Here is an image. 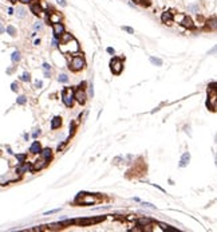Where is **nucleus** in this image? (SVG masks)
Here are the masks:
<instances>
[{
	"mask_svg": "<svg viewBox=\"0 0 217 232\" xmlns=\"http://www.w3.org/2000/svg\"><path fill=\"white\" fill-rule=\"evenodd\" d=\"M59 48H61V51L64 52V54H68V52H76L79 50V44L75 39L72 38V39H70V40L64 42V43H61Z\"/></svg>",
	"mask_w": 217,
	"mask_h": 232,
	"instance_id": "1",
	"label": "nucleus"
},
{
	"mask_svg": "<svg viewBox=\"0 0 217 232\" xmlns=\"http://www.w3.org/2000/svg\"><path fill=\"white\" fill-rule=\"evenodd\" d=\"M62 99H63L67 108H71L72 103H74V91H72V89H70V87L64 89L63 93H62Z\"/></svg>",
	"mask_w": 217,
	"mask_h": 232,
	"instance_id": "2",
	"label": "nucleus"
},
{
	"mask_svg": "<svg viewBox=\"0 0 217 232\" xmlns=\"http://www.w3.org/2000/svg\"><path fill=\"white\" fill-rule=\"evenodd\" d=\"M84 67V59L81 55H75L71 59V63H70V70H74V71H79Z\"/></svg>",
	"mask_w": 217,
	"mask_h": 232,
	"instance_id": "3",
	"label": "nucleus"
},
{
	"mask_svg": "<svg viewBox=\"0 0 217 232\" xmlns=\"http://www.w3.org/2000/svg\"><path fill=\"white\" fill-rule=\"evenodd\" d=\"M97 201V197H94L93 194L87 193H79L76 197V203H81L83 205H89V204H94Z\"/></svg>",
	"mask_w": 217,
	"mask_h": 232,
	"instance_id": "4",
	"label": "nucleus"
},
{
	"mask_svg": "<svg viewBox=\"0 0 217 232\" xmlns=\"http://www.w3.org/2000/svg\"><path fill=\"white\" fill-rule=\"evenodd\" d=\"M110 69H111V71H113L114 74H121V71H122V69H123V62L121 61L119 58H114V59H111V62H110Z\"/></svg>",
	"mask_w": 217,
	"mask_h": 232,
	"instance_id": "5",
	"label": "nucleus"
},
{
	"mask_svg": "<svg viewBox=\"0 0 217 232\" xmlns=\"http://www.w3.org/2000/svg\"><path fill=\"white\" fill-rule=\"evenodd\" d=\"M105 220V216H101V218H91V219H76L74 220V224H79V225H90V224H95L99 223V221Z\"/></svg>",
	"mask_w": 217,
	"mask_h": 232,
	"instance_id": "6",
	"label": "nucleus"
},
{
	"mask_svg": "<svg viewBox=\"0 0 217 232\" xmlns=\"http://www.w3.org/2000/svg\"><path fill=\"white\" fill-rule=\"evenodd\" d=\"M52 28H54V35H55L56 39H58L64 31V27L61 22H59V23H52Z\"/></svg>",
	"mask_w": 217,
	"mask_h": 232,
	"instance_id": "7",
	"label": "nucleus"
},
{
	"mask_svg": "<svg viewBox=\"0 0 217 232\" xmlns=\"http://www.w3.org/2000/svg\"><path fill=\"white\" fill-rule=\"evenodd\" d=\"M74 98H76V101L79 103H84L86 102V93H84L83 89H78V90L74 93Z\"/></svg>",
	"mask_w": 217,
	"mask_h": 232,
	"instance_id": "8",
	"label": "nucleus"
},
{
	"mask_svg": "<svg viewBox=\"0 0 217 232\" xmlns=\"http://www.w3.org/2000/svg\"><path fill=\"white\" fill-rule=\"evenodd\" d=\"M31 11L34 12L35 15L42 14V7H40V3H39L38 0H34V3H31Z\"/></svg>",
	"mask_w": 217,
	"mask_h": 232,
	"instance_id": "9",
	"label": "nucleus"
},
{
	"mask_svg": "<svg viewBox=\"0 0 217 232\" xmlns=\"http://www.w3.org/2000/svg\"><path fill=\"white\" fill-rule=\"evenodd\" d=\"M161 19H162V22H164L165 24H172V23H173V15H172L170 12H164L162 16H161Z\"/></svg>",
	"mask_w": 217,
	"mask_h": 232,
	"instance_id": "10",
	"label": "nucleus"
},
{
	"mask_svg": "<svg viewBox=\"0 0 217 232\" xmlns=\"http://www.w3.org/2000/svg\"><path fill=\"white\" fill-rule=\"evenodd\" d=\"M189 161H190V154H189V153H184L182 157H181V160H180V166H181V168L186 166L189 164Z\"/></svg>",
	"mask_w": 217,
	"mask_h": 232,
	"instance_id": "11",
	"label": "nucleus"
},
{
	"mask_svg": "<svg viewBox=\"0 0 217 232\" xmlns=\"http://www.w3.org/2000/svg\"><path fill=\"white\" fill-rule=\"evenodd\" d=\"M181 23H182V26L184 27H186V28H193V20H192L190 17H188V16H184L182 17V20H181Z\"/></svg>",
	"mask_w": 217,
	"mask_h": 232,
	"instance_id": "12",
	"label": "nucleus"
},
{
	"mask_svg": "<svg viewBox=\"0 0 217 232\" xmlns=\"http://www.w3.org/2000/svg\"><path fill=\"white\" fill-rule=\"evenodd\" d=\"M46 166V163H44L43 160H39V161H36V163L34 164V166L31 168V171H40L42 168H44Z\"/></svg>",
	"mask_w": 217,
	"mask_h": 232,
	"instance_id": "13",
	"label": "nucleus"
},
{
	"mask_svg": "<svg viewBox=\"0 0 217 232\" xmlns=\"http://www.w3.org/2000/svg\"><path fill=\"white\" fill-rule=\"evenodd\" d=\"M42 149H40V144H39L38 141H35L34 144L31 145V148H30V152L31 153H34V154H36V153H39Z\"/></svg>",
	"mask_w": 217,
	"mask_h": 232,
	"instance_id": "14",
	"label": "nucleus"
},
{
	"mask_svg": "<svg viewBox=\"0 0 217 232\" xmlns=\"http://www.w3.org/2000/svg\"><path fill=\"white\" fill-rule=\"evenodd\" d=\"M61 125H62V118H61V117H55V118L52 119V122H51V128L52 129H58Z\"/></svg>",
	"mask_w": 217,
	"mask_h": 232,
	"instance_id": "15",
	"label": "nucleus"
},
{
	"mask_svg": "<svg viewBox=\"0 0 217 232\" xmlns=\"http://www.w3.org/2000/svg\"><path fill=\"white\" fill-rule=\"evenodd\" d=\"M50 22H51V23H59V22H61V15L52 12V14L50 15Z\"/></svg>",
	"mask_w": 217,
	"mask_h": 232,
	"instance_id": "16",
	"label": "nucleus"
},
{
	"mask_svg": "<svg viewBox=\"0 0 217 232\" xmlns=\"http://www.w3.org/2000/svg\"><path fill=\"white\" fill-rule=\"evenodd\" d=\"M151 223V220L150 219H146V218H142V219H138V220H137V224H138V225H149V224Z\"/></svg>",
	"mask_w": 217,
	"mask_h": 232,
	"instance_id": "17",
	"label": "nucleus"
},
{
	"mask_svg": "<svg viewBox=\"0 0 217 232\" xmlns=\"http://www.w3.org/2000/svg\"><path fill=\"white\" fill-rule=\"evenodd\" d=\"M16 15H17V17H24L27 15V11L23 7H19V8L16 9Z\"/></svg>",
	"mask_w": 217,
	"mask_h": 232,
	"instance_id": "18",
	"label": "nucleus"
},
{
	"mask_svg": "<svg viewBox=\"0 0 217 232\" xmlns=\"http://www.w3.org/2000/svg\"><path fill=\"white\" fill-rule=\"evenodd\" d=\"M42 152V156H43L44 157V158H46V160H50V158H51V149H44V150H40Z\"/></svg>",
	"mask_w": 217,
	"mask_h": 232,
	"instance_id": "19",
	"label": "nucleus"
},
{
	"mask_svg": "<svg viewBox=\"0 0 217 232\" xmlns=\"http://www.w3.org/2000/svg\"><path fill=\"white\" fill-rule=\"evenodd\" d=\"M159 225H161V228L164 229V231H178V229L174 228V227H172V225H166V224H164V223H159Z\"/></svg>",
	"mask_w": 217,
	"mask_h": 232,
	"instance_id": "20",
	"label": "nucleus"
},
{
	"mask_svg": "<svg viewBox=\"0 0 217 232\" xmlns=\"http://www.w3.org/2000/svg\"><path fill=\"white\" fill-rule=\"evenodd\" d=\"M70 39H72L71 34H62L61 35V43H64V42L70 40Z\"/></svg>",
	"mask_w": 217,
	"mask_h": 232,
	"instance_id": "21",
	"label": "nucleus"
},
{
	"mask_svg": "<svg viewBox=\"0 0 217 232\" xmlns=\"http://www.w3.org/2000/svg\"><path fill=\"white\" fill-rule=\"evenodd\" d=\"M150 62L154 64V66H162V61L158 58H154V56H150Z\"/></svg>",
	"mask_w": 217,
	"mask_h": 232,
	"instance_id": "22",
	"label": "nucleus"
},
{
	"mask_svg": "<svg viewBox=\"0 0 217 232\" xmlns=\"http://www.w3.org/2000/svg\"><path fill=\"white\" fill-rule=\"evenodd\" d=\"M11 59H12V62H19V61H20V52H19V51H15L14 54H12Z\"/></svg>",
	"mask_w": 217,
	"mask_h": 232,
	"instance_id": "23",
	"label": "nucleus"
},
{
	"mask_svg": "<svg viewBox=\"0 0 217 232\" xmlns=\"http://www.w3.org/2000/svg\"><path fill=\"white\" fill-rule=\"evenodd\" d=\"M28 169H31V168H30V165H28V164H24L23 166H20V168H17V169H16V172H17V173H23V172L28 171Z\"/></svg>",
	"mask_w": 217,
	"mask_h": 232,
	"instance_id": "24",
	"label": "nucleus"
},
{
	"mask_svg": "<svg viewBox=\"0 0 217 232\" xmlns=\"http://www.w3.org/2000/svg\"><path fill=\"white\" fill-rule=\"evenodd\" d=\"M7 32H8L11 36H15V35H16V28L12 27V26H8V27H7Z\"/></svg>",
	"mask_w": 217,
	"mask_h": 232,
	"instance_id": "25",
	"label": "nucleus"
},
{
	"mask_svg": "<svg viewBox=\"0 0 217 232\" xmlns=\"http://www.w3.org/2000/svg\"><path fill=\"white\" fill-rule=\"evenodd\" d=\"M59 82L67 83V82H68V77H67L66 74H61V75H59Z\"/></svg>",
	"mask_w": 217,
	"mask_h": 232,
	"instance_id": "26",
	"label": "nucleus"
},
{
	"mask_svg": "<svg viewBox=\"0 0 217 232\" xmlns=\"http://www.w3.org/2000/svg\"><path fill=\"white\" fill-rule=\"evenodd\" d=\"M26 101H27V99H26V97H24V95L17 97V99H16V102L19 105H24V103H26Z\"/></svg>",
	"mask_w": 217,
	"mask_h": 232,
	"instance_id": "27",
	"label": "nucleus"
},
{
	"mask_svg": "<svg viewBox=\"0 0 217 232\" xmlns=\"http://www.w3.org/2000/svg\"><path fill=\"white\" fill-rule=\"evenodd\" d=\"M20 78H22V81H24V82H28L30 79H31V77H30V74H28V73H23V75H22Z\"/></svg>",
	"mask_w": 217,
	"mask_h": 232,
	"instance_id": "28",
	"label": "nucleus"
},
{
	"mask_svg": "<svg viewBox=\"0 0 217 232\" xmlns=\"http://www.w3.org/2000/svg\"><path fill=\"white\" fill-rule=\"evenodd\" d=\"M11 89H12V91H17V89H19V85H17L16 82H14V83L11 85Z\"/></svg>",
	"mask_w": 217,
	"mask_h": 232,
	"instance_id": "29",
	"label": "nucleus"
},
{
	"mask_svg": "<svg viewBox=\"0 0 217 232\" xmlns=\"http://www.w3.org/2000/svg\"><path fill=\"white\" fill-rule=\"evenodd\" d=\"M137 1H139V3L143 4V6H150V1H149V0H137Z\"/></svg>",
	"mask_w": 217,
	"mask_h": 232,
	"instance_id": "30",
	"label": "nucleus"
},
{
	"mask_svg": "<svg viewBox=\"0 0 217 232\" xmlns=\"http://www.w3.org/2000/svg\"><path fill=\"white\" fill-rule=\"evenodd\" d=\"M16 157L20 163H24V160H26V156H24V154H19V156H16Z\"/></svg>",
	"mask_w": 217,
	"mask_h": 232,
	"instance_id": "31",
	"label": "nucleus"
},
{
	"mask_svg": "<svg viewBox=\"0 0 217 232\" xmlns=\"http://www.w3.org/2000/svg\"><path fill=\"white\" fill-rule=\"evenodd\" d=\"M122 30H125V31H128L129 34H134V31H133V28H130V27H122Z\"/></svg>",
	"mask_w": 217,
	"mask_h": 232,
	"instance_id": "32",
	"label": "nucleus"
},
{
	"mask_svg": "<svg viewBox=\"0 0 217 232\" xmlns=\"http://www.w3.org/2000/svg\"><path fill=\"white\" fill-rule=\"evenodd\" d=\"M56 1H58V4H61V6H63V7L67 6V3L64 1V0H56Z\"/></svg>",
	"mask_w": 217,
	"mask_h": 232,
	"instance_id": "33",
	"label": "nucleus"
},
{
	"mask_svg": "<svg viewBox=\"0 0 217 232\" xmlns=\"http://www.w3.org/2000/svg\"><path fill=\"white\" fill-rule=\"evenodd\" d=\"M42 28H43L42 23H36V24H35V30H42Z\"/></svg>",
	"mask_w": 217,
	"mask_h": 232,
	"instance_id": "34",
	"label": "nucleus"
},
{
	"mask_svg": "<svg viewBox=\"0 0 217 232\" xmlns=\"http://www.w3.org/2000/svg\"><path fill=\"white\" fill-rule=\"evenodd\" d=\"M189 9H190V11H194V12H197V9H198V7H197V6H190V7H189Z\"/></svg>",
	"mask_w": 217,
	"mask_h": 232,
	"instance_id": "35",
	"label": "nucleus"
},
{
	"mask_svg": "<svg viewBox=\"0 0 217 232\" xmlns=\"http://www.w3.org/2000/svg\"><path fill=\"white\" fill-rule=\"evenodd\" d=\"M50 67H51V66H50L48 63H43V69L44 70H50Z\"/></svg>",
	"mask_w": 217,
	"mask_h": 232,
	"instance_id": "36",
	"label": "nucleus"
},
{
	"mask_svg": "<svg viewBox=\"0 0 217 232\" xmlns=\"http://www.w3.org/2000/svg\"><path fill=\"white\" fill-rule=\"evenodd\" d=\"M56 46H58V40H56V38H55L52 40V47H56Z\"/></svg>",
	"mask_w": 217,
	"mask_h": 232,
	"instance_id": "37",
	"label": "nucleus"
},
{
	"mask_svg": "<svg viewBox=\"0 0 217 232\" xmlns=\"http://www.w3.org/2000/svg\"><path fill=\"white\" fill-rule=\"evenodd\" d=\"M20 3H23V4H28V3H31V0H19Z\"/></svg>",
	"mask_w": 217,
	"mask_h": 232,
	"instance_id": "38",
	"label": "nucleus"
},
{
	"mask_svg": "<svg viewBox=\"0 0 217 232\" xmlns=\"http://www.w3.org/2000/svg\"><path fill=\"white\" fill-rule=\"evenodd\" d=\"M59 209H52V211H50V212H46V215H50V213H55V212H58Z\"/></svg>",
	"mask_w": 217,
	"mask_h": 232,
	"instance_id": "39",
	"label": "nucleus"
},
{
	"mask_svg": "<svg viewBox=\"0 0 217 232\" xmlns=\"http://www.w3.org/2000/svg\"><path fill=\"white\" fill-rule=\"evenodd\" d=\"M74 130H75V124H72V125H71V130H70V133L72 134V133H74Z\"/></svg>",
	"mask_w": 217,
	"mask_h": 232,
	"instance_id": "40",
	"label": "nucleus"
},
{
	"mask_svg": "<svg viewBox=\"0 0 217 232\" xmlns=\"http://www.w3.org/2000/svg\"><path fill=\"white\" fill-rule=\"evenodd\" d=\"M4 31H6V28L3 27V24H0V34H3Z\"/></svg>",
	"mask_w": 217,
	"mask_h": 232,
	"instance_id": "41",
	"label": "nucleus"
},
{
	"mask_svg": "<svg viewBox=\"0 0 217 232\" xmlns=\"http://www.w3.org/2000/svg\"><path fill=\"white\" fill-rule=\"evenodd\" d=\"M107 52H109V54H114V48L109 47V48H107Z\"/></svg>",
	"mask_w": 217,
	"mask_h": 232,
	"instance_id": "42",
	"label": "nucleus"
},
{
	"mask_svg": "<svg viewBox=\"0 0 217 232\" xmlns=\"http://www.w3.org/2000/svg\"><path fill=\"white\" fill-rule=\"evenodd\" d=\"M39 134H40V130H38V132H35V133H34V134H32V136H34V137H38V136H39Z\"/></svg>",
	"mask_w": 217,
	"mask_h": 232,
	"instance_id": "43",
	"label": "nucleus"
},
{
	"mask_svg": "<svg viewBox=\"0 0 217 232\" xmlns=\"http://www.w3.org/2000/svg\"><path fill=\"white\" fill-rule=\"evenodd\" d=\"M35 86H36V87H42V82H36V83H35Z\"/></svg>",
	"mask_w": 217,
	"mask_h": 232,
	"instance_id": "44",
	"label": "nucleus"
},
{
	"mask_svg": "<svg viewBox=\"0 0 217 232\" xmlns=\"http://www.w3.org/2000/svg\"><path fill=\"white\" fill-rule=\"evenodd\" d=\"M8 14H14V9H12V8H8Z\"/></svg>",
	"mask_w": 217,
	"mask_h": 232,
	"instance_id": "45",
	"label": "nucleus"
},
{
	"mask_svg": "<svg viewBox=\"0 0 217 232\" xmlns=\"http://www.w3.org/2000/svg\"><path fill=\"white\" fill-rule=\"evenodd\" d=\"M11 1H15V0H11Z\"/></svg>",
	"mask_w": 217,
	"mask_h": 232,
	"instance_id": "46",
	"label": "nucleus"
}]
</instances>
